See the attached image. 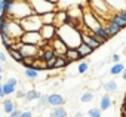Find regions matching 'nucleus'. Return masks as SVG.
Here are the masks:
<instances>
[{"label": "nucleus", "instance_id": "5fc2aeb1", "mask_svg": "<svg viewBox=\"0 0 126 117\" xmlns=\"http://www.w3.org/2000/svg\"><path fill=\"white\" fill-rule=\"evenodd\" d=\"M88 117H91V116H88Z\"/></svg>", "mask_w": 126, "mask_h": 117}, {"label": "nucleus", "instance_id": "a18cd8bd", "mask_svg": "<svg viewBox=\"0 0 126 117\" xmlns=\"http://www.w3.org/2000/svg\"><path fill=\"white\" fill-rule=\"evenodd\" d=\"M120 76H122V79H123V80H126V67H125V70L122 71V74H120Z\"/></svg>", "mask_w": 126, "mask_h": 117}, {"label": "nucleus", "instance_id": "6e6552de", "mask_svg": "<svg viewBox=\"0 0 126 117\" xmlns=\"http://www.w3.org/2000/svg\"><path fill=\"white\" fill-rule=\"evenodd\" d=\"M6 33L9 34L11 39L14 40H19L21 36L24 34V28L21 25V19H15V18H11L9 22H8V30Z\"/></svg>", "mask_w": 126, "mask_h": 117}, {"label": "nucleus", "instance_id": "a19ab883", "mask_svg": "<svg viewBox=\"0 0 126 117\" xmlns=\"http://www.w3.org/2000/svg\"><path fill=\"white\" fill-rule=\"evenodd\" d=\"M5 14V0H0V15Z\"/></svg>", "mask_w": 126, "mask_h": 117}, {"label": "nucleus", "instance_id": "c756f323", "mask_svg": "<svg viewBox=\"0 0 126 117\" xmlns=\"http://www.w3.org/2000/svg\"><path fill=\"white\" fill-rule=\"evenodd\" d=\"M15 92H16V86H14L12 83L6 82V83L3 85V93H5V96L12 95V93H15Z\"/></svg>", "mask_w": 126, "mask_h": 117}, {"label": "nucleus", "instance_id": "7c9ffc66", "mask_svg": "<svg viewBox=\"0 0 126 117\" xmlns=\"http://www.w3.org/2000/svg\"><path fill=\"white\" fill-rule=\"evenodd\" d=\"M3 111L6 113V114H11L14 110H15V104H14V101H11V99H6V101H3Z\"/></svg>", "mask_w": 126, "mask_h": 117}, {"label": "nucleus", "instance_id": "de8ad7c7", "mask_svg": "<svg viewBox=\"0 0 126 117\" xmlns=\"http://www.w3.org/2000/svg\"><path fill=\"white\" fill-rule=\"evenodd\" d=\"M120 117H126V111H125V110H122V116H120Z\"/></svg>", "mask_w": 126, "mask_h": 117}, {"label": "nucleus", "instance_id": "4be33fe9", "mask_svg": "<svg viewBox=\"0 0 126 117\" xmlns=\"http://www.w3.org/2000/svg\"><path fill=\"white\" fill-rule=\"evenodd\" d=\"M67 65H70V61L67 59L65 56H58V58H56V62H55V70H62V68H65Z\"/></svg>", "mask_w": 126, "mask_h": 117}, {"label": "nucleus", "instance_id": "f3484780", "mask_svg": "<svg viewBox=\"0 0 126 117\" xmlns=\"http://www.w3.org/2000/svg\"><path fill=\"white\" fill-rule=\"evenodd\" d=\"M40 16H42V22H43V24H55V21H56V12H55V11L42 14ZM55 25H56V24H55Z\"/></svg>", "mask_w": 126, "mask_h": 117}, {"label": "nucleus", "instance_id": "3c124183", "mask_svg": "<svg viewBox=\"0 0 126 117\" xmlns=\"http://www.w3.org/2000/svg\"><path fill=\"white\" fill-rule=\"evenodd\" d=\"M2 70H3V67H2V62H0V73H2Z\"/></svg>", "mask_w": 126, "mask_h": 117}, {"label": "nucleus", "instance_id": "2eb2a0df", "mask_svg": "<svg viewBox=\"0 0 126 117\" xmlns=\"http://www.w3.org/2000/svg\"><path fill=\"white\" fill-rule=\"evenodd\" d=\"M65 58H67L70 62H76V61H80L82 59V56H80L77 47H68V50L65 53Z\"/></svg>", "mask_w": 126, "mask_h": 117}, {"label": "nucleus", "instance_id": "1a4fd4ad", "mask_svg": "<svg viewBox=\"0 0 126 117\" xmlns=\"http://www.w3.org/2000/svg\"><path fill=\"white\" fill-rule=\"evenodd\" d=\"M40 34H42L43 40L50 44V42L58 34V25H55V24H43V27L40 28Z\"/></svg>", "mask_w": 126, "mask_h": 117}, {"label": "nucleus", "instance_id": "4c0bfd02", "mask_svg": "<svg viewBox=\"0 0 126 117\" xmlns=\"http://www.w3.org/2000/svg\"><path fill=\"white\" fill-rule=\"evenodd\" d=\"M21 113H22V110H19V108H15L11 114H9V117H19L21 116Z\"/></svg>", "mask_w": 126, "mask_h": 117}, {"label": "nucleus", "instance_id": "603ef678", "mask_svg": "<svg viewBox=\"0 0 126 117\" xmlns=\"http://www.w3.org/2000/svg\"><path fill=\"white\" fill-rule=\"evenodd\" d=\"M122 110H125V111H126V105H125V104H123V108H122Z\"/></svg>", "mask_w": 126, "mask_h": 117}, {"label": "nucleus", "instance_id": "393cba45", "mask_svg": "<svg viewBox=\"0 0 126 117\" xmlns=\"http://www.w3.org/2000/svg\"><path fill=\"white\" fill-rule=\"evenodd\" d=\"M9 19H11V18H9V15H6V14L0 15V33H6Z\"/></svg>", "mask_w": 126, "mask_h": 117}, {"label": "nucleus", "instance_id": "a211bd4d", "mask_svg": "<svg viewBox=\"0 0 126 117\" xmlns=\"http://www.w3.org/2000/svg\"><path fill=\"white\" fill-rule=\"evenodd\" d=\"M67 116H68V113L62 105L52 107V110H50V117H67Z\"/></svg>", "mask_w": 126, "mask_h": 117}, {"label": "nucleus", "instance_id": "6e6d98bb", "mask_svg": "<svg viewBox=\"0 0 126 117\" xmlns=\"http://www.w3.org/2000/svg\"><path fill=\"white\" fill-rule=\"evenodd\" d=\"M0 117H2V116H0Z\"/></svg>", "mask_w": 126, "mask_h": 117}, {"label": "nucleus", "instance_id": "c85d7f7f", "mask_svg": "<svg viewBox=\"0 0 126 117\" xmlns=\"http://www.w3.org/2000/svg\"><path fill=\"white\" fill-rule=\"evenodd\" d=\"M104 89L107 93H114V92H117V83L114 80H110L104 85Z\"/></svg>", "mask_w": 126, "mask_h": 117}, {"label": "nucleus", "instance_id": "20e7f679", "mask_svg": "<svg viewBox=\"0 0 126 117\" xmlns=\"http://www.w3.org/2000/svg\"><path fill=\"white\" fill-rule=\"evenodd\" d=\"M88 3H89V8L95 14H98L99 16H102L104 19H110V16L114 14L111 11V8L107 5L105 0H88Z\"/></svg>", "mask_w": 126, "mask_h": 117}, {"label": "nucleus", "instance_id": "2f4dec72", "mask_svg": "<svg viewBox=\"0 0 126 117\" xmlns=\"http://www.w3.org/2000/svg\"><path fill=\"white\" fill-rule=\"evenodd\" d=\"M80 101H82L83 104L94 101V92H92V90H86V92H85V93L80 96Z\"/></svg>", "mask_w": 126, "mask_h": 117}, {"label": "nucleus", "instance_id": "79ce46f5", "mask_svg": "<svg viewBox=\"0 0 126 117\" xmlns=\"http://www.w3.org/2000/svg\"><path fill=\"white\" fill-rule=\"evenodd\" d=\"M8 82H9V83H12L14 86H16V85H18V80H16V79H14V77H11Z\"/></svg>", "mask_w": 126, "mask_h": 117}, {"label": "nucleus", "instance_id": "423d86ee", "mask_svg": "<svg viewBox=\"0 0 126 117\" xmlns=\"http://www.w3.org/2000/svg\"><path fill=\"white\" fill-rule=\"evenodd\" d=\"M22 43H27V44H36V46H47L49 43H46L40 34V31H24V34L21 36L19 39Z\"/></svg>", "mask_w": 126, "mask_h": 117}, {"label": "nucleus", "instance_id": "cd10ccee", "mask_svg": "<svg viewBox=\"0 0 126 117\" xmlns=\"http://www.w3.org/2000/svg\"><path fill=\"white\" fill-rule=\"evenodd\" d=\"M33 68H36L37 71H45V70H46V61H45V59H39V58H36L34 62H33Z\"/></svg>", "mask_w": 126, "mask_h": 117}, {"label": "nucleus", "instance_id": "e433bc0d", "mask_svg": "<svg viewBox=\"0 0 126 117\" xmlns=\"http://www.w3.org/2000/svg\"><path fill=\"white\" fill-rule=\"evenodd\" d=\"M88 116H91V117H101V108H92V110H89Z\"/></svg>", "mask_w": 126, "mask_h": 117}, {"label": "nucleus", "instance_id": "72a5a7b5", "mask_svg": "<svg viewBox=\"0 0 126 117\" xmlns=\"http://www.w3.org/2000/svg\"><path fill=\"white\" fill-rule=\"evenodd\" d=\"M56 58H58V55L46 61V71H53V70H55V62H56Z\"/></svg>", "mask_w": 126, "mask_h": 117}, {"label": "nucleus", "instance_id": "f257e3e1", "mask_svg": "<svg viewBox=\"0 0 126 117\" xmlns=\"http://www.w3.org/2000/svg\"><path fill=\"white\" fill-rule=\"evenodd\" d=\"M56 37H59L68 47H79V44L82 43V31L74 25H59Z\"/></svg>", "mask_w": 126, "mask_h": 117}, {"label": "nucleus", "instance_id": "8fccbe9b", "mask_svg": "<svg viewBox=\"0 0 126 117\" xmlns=\"http://www.w3.org/2000/svg\"><path fill=\"white\" fill-rule=\"evenodd\" d=\"M49 2H52V3H55V5H56V3L59 2V0H49Z\"/></svg>", "mask_w": 126, "mask_h": 117}, {"label": "nucleus", "instance_id": "c03bdc74", "mask_svg": "<svg viewBox=\"0 0 126 117\" xmlns=\"http://www.w3.org/2000/svg\"><path fill=\"white\" fill-rule=\"evenodd\" d=\"M5 96V93H3V85H2V82H0V98H3Z\"/></svg>", "mask_w": 126, "mask_h": 117}, {"label": "nucleus", "instance_id": "dca6fc26", "mask_svg": "<svg viewBox=\"0 0 126 117\" xmlns=\"http://www.w3.org/2000/svg\"><path fill=\"white\" fill-rule=\"evenodd\" d=\"M111 105H113V99H111L110 93H105V95H102V96H101V101H99V108H101V111H105V110H108Z\"/></svg>", "mask_w": 126, "mask_h": 117}, {"label": "nucleus", "instance_id": "4468645a", "mask_svg": "<svg viewBox=\"0 0 126 117\" xmlns=\"http://www.w3.org/2000/svg\"><path fill=\"white\" fill-rule=\"evenodd\" d=\"M102 25L105 27L107 33H108V34H110L111 37H113V36H116V34H119V33H120V30H122V28H120V27H119V25H117L116 22H113L111 19H107V21H105V22H104Z\"/></svg>", "mask_w": 126, "mask_h": 117}, {"label": "nucleus", "instance_id": "6ab92c4d", "mask_svg": "<svg viewBox=\"0 0 126 117\" xmlns=\"http://www.w3.org/2000/svg\"><path fill=\"white\" fill-rule=\"evenodd\" d=\"M77 50H79V53H80V56H82V59H83V58H86V56H89V55L94 52V49H92L91 46H88L86 43H83V42L79 44Z\"/></svg>", "mask_w": 126, "mask_h": 117}, {"label": "nucleus", "instance_id": "864d4df0", "mask_svg": "<svg viewBox=\"0 0 126 117\" xmlns=\"http://www.w3.org/2000/svg\"><path fill=\"white\" fill-rule=\"evenodd\" d=\"M2 79H3V77H2V74H0V82H2Z\"/></svg>", "mask_w": 126, "mask_h": 117}, {"label": "nucleus", "instance_id": "09e8293b", "mask_svg": "<svg viewBox=\"0 0 126 117\" xmlns=\"http://www.w3.org/2000/svg\"><path fill=\"white\" fill-rule=\"evenodd\" d=\"M76 117H83V114L82 113H76Z\"/></svg>", "mask_w": 126, "mask_h": 117}, {"label": "nucleus", "instance_id": "bb28decb", "mask_svg": "<svg viewBox=\"0 0 126 117\" xmlns=\"http://www.w3.org/2000/svg\"><path fill=\"white\" fill-rule=\"evenodd\" d=\"M40 98V92H37L36 89H31V90H27V93H25V101H36V99H39Z\"/></svg>", "mask_w": 126, "mask_h": 117}, {"label": "nucleus", "instance_id": "aec40b11", "mask_svg": "<svg viewBox=\"0 0 126 117\" xmlns=\"http://www.w3.org/2000/svg\"><path fill=\"white\" fill-rule=\"evenodd\" d=\"M95 34H96V36H98L104 43H105V42H108V40L111 39V36L107 33V30H105V27H104V25H99V27L95 30Z\"/></svg>", "mask_w": 126, "mask_h": 117}, {"label": "nucleus", "instance_id": "9b49d317", "mask_svg": "<svg viewBox=\"0 0 126 117\" xmlns=\"http://www.w3.org/2000/svg\"><path fill=\"white\" fill-rule=\"evenodd\" d=\"M50 46L53 47V50H55V53H56L58 56H65V53H67V50H68V46L62 42L59 37H55V39L50 42Z\"/></svg>", "mask_w": 126, "mask_h": 117}, {"label": "nucleus", "instance_id": "f8f14e48", "mask_svg": "<svg viewBox=\"0 0 126 117\" xmlns=\"http://www.w3.org/2000/svg\"><path fill=\"white\" fill-rule=\"evenodd\" d=\"M47 104L50 107H59V105H64L65 104V98L59 95V93H50L47 95Z\"/></svg>", "mask_w": 126, "mask_h": 117}, {"label": "nucleus", "instance_id": "0eeeda50", "mask_svg": "<svg viewBox=\"0 0 126 117\" xmlns=\"http://www.w3.org/2000/svg\"><path fill=\"white\" fill-rule=\"evenodd\" d=\"M28 2H30V6L33 9V12L37 14V15L55 11V6H56L55 3L49 2V0H28Z\"/></svg>", "mask_w": 126, "mask_h": 117}, {"label": "nucleus", "instance_id": "ea45409f", "mask_svg": "<svg viewBox=\"0 0 126 117\" xmlns=\"http://www.w3.org/2000/svg\"><path fill=\"white\" fill-rule=\"evenodd\" d=\"M19 117H33V113L31 111H28V110H25V111H22L21 113V116Z\"/></svg>", "mask_w": 126, "mask_h": 117}, {"label": "nucleus", "instance_id": "49530a36", "mask_svg": "<svg viewBox=\"0 0 126 117\" xmlns=\"http://www.w3.org/2000/svg\"><path fill=\"white\" fill-rule=\"evenodd\" d=\"M119 14L122 15V18H123V19H126V9H125V11H120Z\"/></svg>", "mask_w": 126, "mask_h": 117}, {"label": "nucleus", "instance_id": "39448f33", "mask_svg": "<svg viewBox=\"0 0 126 117\" xmlns=\"http://www.w3.org/2000/svg\"><path fill=\"white\" fill-rule=\"evenodd\" d=\"M21 25H22L24 31H40V28L43 27L42 16L37 14H31L21 19Z\"/></svg>", "mask_w": 126, "mask_h": 117}, {"label": "nucleus", "instance_id": "a878e982", "mask_svg": "<svg viewBox=\"0 0 126 117\" xmlns=\"http://www.w3.org/2000/svg\"><path fill=\"white\" fill-rule=\"evenodd\" d=\"M123 70H125V65H123L122 62H116V64L110 68V74H113V76H120Z\"/></svg>", "mask_w": 126, "mask_h": 117}, {"label": "nucleus", "instance_id": "f704fd0d", "mask_svg": "<svg viewBox=\"0 0 126 117\" xmlns=\"http://www.w3.org/2000/svg\"><path fill=\"white\" fill-rule=\"evenodd\" d=\"M14 3H15V0H5V14H6V15H9V12H11Z\"/></svg>", "mask_w": 126, "mask_h": 117}, {"label": "nucleus", "instance_id": "7ed1b4c3", "mask_svg": "<svg viewBox=\"0 0 126 117\" xmlns=\"http://www.w3.org/2000/svg\"><path fill=\"white\" fill-rule=\"evenodd\" d=\"M82 22H83L85 30L95 31L99 25H102V24H104V18H102V16H99L98 14H95V12L89 8V11L83 12V15H82Z\"/></svg>", "mask_w": 126, "mask_h": 117}, {"label": "nucleus", "instance_id": "412c9836", "mask_svg": "<svg viewBox=\"0 0 126 117\" xmlns=\"http://www.w3.org/2000/svg\"><path fill=\"white\" fill-rule=\"evenodd\" d=\"M110 19H111L113 22H116L122 30H123V28H126V19H123V18H122V15H120L119 12H114V14L110 16Z\"/></svg>", "mask_w": 126, "mask_h": 117}, {"label": "nucleus", "instance_id": "f03ea898", "mask_svg": "<svg viewBox=\"0 0 126 117\" xmlns=\"http://www.w3.org/2000/svg\"><path fill=\"white\" fill-rule=\"evenodd\" d=\"M34 14L31 6H30V2L28 0H15V3L9 12V18H15V19H22L28 15Z\"/></svg>", "mask_w": 126, "mask_h": 117}, {"label": "nucleus", "instance_id": "5701e85b", "mask_svg": "<svg viewBox=\"0 0 126 117\" xmlns=\"http://www.w3.org/2000/svg\"><path fill=\"white\" fill-rule=\"evenodd\" d=\"M8 53L11 55V58L15 61V62H22V59H24V56H22V53H21V50H16V49H8Z\"/></svg>", "mask_w": 126, "mask_h": 117}, {"label": "nucleus", "instance_id": "58836bf2", "mask_svg": "<svg viewBox=\"0 0 126 117\" xmlns=\"http://www.w3.org/2000/svg\"><path fill=\"white\" fill-rule=\"evenodd\" d=\"M8 61V55L5 52H0V62H6Z\"/></svg>", "mask_w": 126, "mask_h": 117}, {"label": "nucleus", "instance_id": "c9c22d12", "mask_svg": "<svg viewBox=\"0 0 126 117\" xmlns=\"http://www.w3.org/2000/svg\"><path fill=\"white\" fill-rule=\"evenodd\" d=\"M37 102H39V108L49 105V104H47V95H40V98L37 99Z\"/></svg>", "mask_w": 126, "mask_h": 117}, {"label": "nucleus", "instance_id": "9d476101", "mask_svg": "<svg viewBox=\"0 0 126 117\" xmlns=\"http://www.w3.org/2000/svg\"><path fill=\"white\" fill-rule=\"evenodd\" d=\"M21 53L24 58H36L37 53L40 52V46H36V44H27V43H22L21 47H19Z\"/></svg>", "mask_w": 126, "mask_h": 117}, {"label": "nucleus", "instance_id": "ddd939ff", "mask_svg": "<svg viewBox=\"0 0 126 117\" xmlns=\"http://www.w3.org/2000/svg\"><path fill=\"white\" fill-rule=\"evenodd\" d=\"M113 12H120L126 9V0H105Z\"/></svg>", "mask_w": 126, "mask_h": 117}, {"label": "nucleus", "instance_id": "b1692460", "mask_svg": "<svg viewBox=\"0 0 126 117\" xmlns=\"http://www.w3.org/2000/svg\"><path fill=\"white\" fill-rule=\"evenodd\" d=\"M39 73L40 71H37L36 68H33V67H30V68H25V79H28V80H36L37 77H39Z\"/></svg>", "mask_w": 126, "mask_h": 117}, {"label": "nucleus", "instance_id": "37998d69", "mask_svg": "<svg viewBox=\"0 0 126 117\" xmlns=\"http://www.w3.org/2000/svg\"><path fill=\"white\" fill-rule=\"evenodd\" d=\"M113 61H114V62H119V61H120V56H119L117 53H114V55H113Z\"/></svg>", "mask_w": 126, "mask_h": 117}, {"label": "nucleus", "instance_id": "473e14b6", "mask_svg": "<svg viewBox=\"0 0 126 117\" xmlns=\"http://www.w3.org/2000/svg\"><path fill=\"white\" fill-rule=\"evenodd\" d=\"M88 70H89V64L88 62H85V61L79 62V65H77V73L79 74H85V73H88Z\"/></svg>", "mask_w": 126, "mask_h": 117}]
</instances>
